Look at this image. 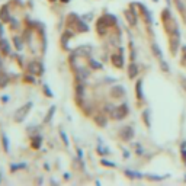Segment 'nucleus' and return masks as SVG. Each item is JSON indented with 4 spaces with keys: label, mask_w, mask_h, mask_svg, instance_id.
Returning a JSON list of instances; mask_svg holds the SVG:
<instances>
[{
    "label": "nucleus",
    "mask_w": 186,
    "mask_h": 186,
    "mask_svg": "<svg viewBox=\"0 0 186 186\" xmlns=\"http://www.w3.org/2000/svg\"><path fill=\"white\" fill-rule=\"evenodd\" d=\"M67 22L71 28H74L76 32H87L89 31V25L86 22H83L80 16L76 15V13H70L68 17H67Z\"/></svg>",
    "instance_id": "f257e3e1"
},
{
    "label": "nucleus",
    "mask_w": 186,
    "mask_h": 186,
    "mask_svg": "<svg viewBox=\"0 0 186 186\" xmlns=\"http://www.w3.org/2000/svg\"><path fill=\"white\" fill-rule=\"evenodd\" d=\"M32 105H33L32 102H28V103H25L23 106H21V108H19V109L15 112L13 121H15V122H17V124H19V122H23V121H25V118L28 116V114H29V110L32 109Z\"/></svg>",
    "instance_id": "f03ea898"
},
{
    "label": "nucleus",
    "mask_w": 186,
    "mask_h": 186,
    "mask_svg": "<svg viewBox=\"0 0 186 186\" xmlns=\"http://www.w3.org/2000/svg\"><path fill=\"white\" fill-rule=\"evenodd\" d=\"M28 73H31L33 76H42L44 74V64L41 61L33 60L28 64Z\"/></svg>",
    "instance_id": "7ed1b4c3"
},
{
    "label": "nucleus",
    "mask_w": 186,
    "mask_h": 186,
    "mask_svg": "<svg viewBox=\"0 0 186 186\" xmlns=\"http://www.w3.org/2000/svg\"><path fill=\"white\" fill-rule=\"evenodd\" d=\"M126 114H128V106H126V103H124L121 106H118V108H115L110 115H112L114 119H122V118L126 116Z\"/></svg>",
    "instance_id": "20e7f679"
},
{
    "label": "nucleus",
    "mask_w": 186,
    "mask_h": 186,
    "mask_svg": "<svg viewBox=\"0 0 186 186\" xmlns=\"http://www.w3.org/2000/svg\"><path fill=\"white\" fill-rule=\"evenodd\" d=\"M10 13H9V6L7 5H3L0 7V21L3 23L6 22H10Z\"/></svg>",
    "instance_id": "39448f33"
},
{
    "label": "nucleus",
    "mask_w": 186,
    "mask_h": 186,
    "mask_svg": "<svg viewBox=\"0 0 186 186\" xmlns=\"http://www.w3.org/2000/svg\"><path fill=\"white\" fill-rule=\"evenodd\" d=\"M121 138L125 140V141L132 140V138H134V130H132L131 126H124L122 131H121Z\"/></svg>",
    "instance_id": "423d86ee"
},
{
    "label": "nucleus",
    "mask_w": 186,
    "mask_h": 186,
    "mask_svg": "<svg viewBox=\"0 0 186 186\" xmlns=\"http://www.w3.org/2000/svg\"><path fill=\"white\" fill-rule=\"evenodd\" d=\"M0 51H2L5 55L10 54V42H9L5 37H2V38H0Z\"/></svg>",
    "instance_id": "0eeeda50"
},
{
    "label": "nucleus",
    "mask_w": 186,
    "mask_h": 186,
    "mask_svg": "<svg viewBox=\"0 0 186 186\" xmlns=\"http://www.w3.org/2000/svg\"><path fill=\"white\" fill-rule=\"evenodd\" d=\"M110 92H112V96H114V98H122V96L125 95V89L118 84V86H114Z\"/></svg>",
    "instance_id": "6e6552de"
},
{
    "label": "nucleus",
    "mask_w": 186,
    "mask_h": 186,
    "mask_svg": "<svg viewBox=\"0 0 186 186\" xmlns=\"http://www.w3.org/2000/svg\"><path fill=\"white\" fill-rule=\"evenodd\" d=\"M102 21L106 23V26H110V25H115L116 23V17L114 15H110V13H105L103 16H102Z\"/></svg>",
    "instance_id": "1a4fd4ad"
},
{
    "label": "nucleus",
    "mask_w": 186,
    "mask_h": 186,
    "mask_svg": "<svg viewBox=\"0 0 186 186\" xmlns=\"http://www.w3.org/2000/svg\"><path fill=\"white\" fill-rule=\"evenodd\" d=\"M73 37H74V35H73V32H71L70 29H67L66 32L63 33V38H61V44H63V48H64V49H67V41H68V39H71Z\"/></svg>",
    "instance_id": "9d476101"
},
{
    "label": "nucleus",
    "mask_w": 186,
    "mask_h": 186,
    "mask_svg": "<svg viewBox=\"0 0 186 186\" xmlns=\"http://www.w3.org/2000/svg\"><path fill=\"white\" fill-rule=\"evenodd\" d=\"M112 64L118 68H122L124 67V58H122V55H112Z\"/></svg>",
    "instance_id": "9b49d317"
},
{
    "label": "nucleus",
    "mask_w": 186,
    "mask_h": 186,
    "mask_svg": "<svg viewBox=\"0 0 186 186\" xmlns=\"http://www.w3.org/2000/svg\"><path fill=\"white\" fill-rule=\"evenodd\" d=\"M32 148H35V150H39L41 148V145H42V137L41 135H33L32 137Z\"/></svg>",
    "instance_id": "f8f14e48"
},
{
    "label": "nucleus",
    "mask_w": 186,
    "mask_h": 186,
    "mask_svg": "<svg viewBox=\"0 0 186 186\" xmlns=\"http://www.w3.org/2000/svg\"><path fill=\"white\" fill-rule=\"evenodd\" d=\"M13 44H15V48L17 51H22L23 49V39L19 37V35H15L13 37Z\"/></svg>",
    "instance_id": "ddd939ff"
},
{
    "label": "nucleus",
    "mask_w": 186,
    "mask_h": 186,
    "mask_svg": "<svg viewBox=\"0 0 186 186\" xmlns=\"http://www.w3.org/2000/svg\"><path fill=\"white\" fill-rule=\"evenodd\" d=\"M9 84V77H7V74H6L5 71L2 70L0 71V89L6 87Z\"/></svg>",
    "instance_id": "4468645a"
},
{
    "label": "nucleus",
    "mask_w": 186,
    "mask_h": 186,
    "mask_svg": "<svg viewBox=\"0 0 186 186\" xmlns=\"http://www.w3.org/2000/svg\"><path fill=\"white\" fill-rule=\"evenodd\" d=\"M55 110H57V108H55L54 105L49 108V110H48V114L45 115V118H44V122L45 124H48V122H51V119H52V116H54V114H55Z\"/></svg>",
    "instance_id": "2eb2a0df"
},
{
    "label": "nucleus",
    "mask_w": 186,
    "mask_h": 186,
    "mask_svg": "<svg viewBox=\"0 0 186 186\" xmlns=\"http://www.w3.org/2000/svg\"><path fill=\"white\" fill-rule=\"evenodd\" d=\"M125 16H126L128 22L131 23V25H135V22H137V16H135V13H134V12L125 10Z\"/></svg>",
    "instance_id": "dca6fc26"
},
{
    "label": "nucleus",
    "mask_w": 186,
    "mask_h": 186,
    "mask_svg": "<svg viewBox=\"0 0 186 186\" xmlns=\"http://www.w3.org/2000/svg\"><path fill=\"white\" fill-rule=\"evenodd\" d=\"M137 73H138L137 64H134V63H132L131 66H130V68H128V76H130V79H134V77L137 76Z\"/></svg>",
    "instance_id": "f3484780"
},
{
    "label": "nucleus",
    "mask_w": 186,
    "mask_h": 186,
    "mask_svg": "<svg viewBox=\"0 0 186 186\" xmlns=\"http://www.w3.org/2000/svg\"><path fill=\"white\" fill-rule=\"evenodd\" d=\"M89 52H90V47H87V45H84L82 48H77L76 51H74L76 55H87Z\"/></svg>",
    "instance_id": "a211bd4d"
},
{
    "label": "nucleus",
    "mask_w": 186,
    "mask_h": 186,
    "mask_svg": "<svg viewBox=\"0 0 186 186\" xmlns=\"http://www.w3.org/2000/svg\"><path fill=\"white\" fill-rule=\"evenodd\" d=\"M2 142H3V150L5 153H9V138L5 132H2Z\"/></svg>",
    "instance_id": "6ab92c4d"
},
{
    "label": "nucleus",
    "mask_w": 186,
    "mask_h": 186,
    "mask_svg": "<svg viewBox=\"0 0 186 186\" xmlns=\"http://www.w3.org/2000/svg\"><path fill=\"white\" fill-rule=\"evenodd\" d=\"M95 122H96L99 126H106V118H105L103 115H96L95 116Z\"/></svg>",
    "instance_id": "aec40b11"
},
{
    "label": "nucleus",
    "mask_w": 186,
    "mask_h": 186,
    "mask_svg": "<svg viewBox=\"0 0 186 186\" xmlns=\"http://www.w3.org/2000/svg\"><path fill=\"white\" fill-rule=\"evenodd\" d=\"M89 64H90V67H93V68H98V70H100V68H102V64H100L99 61H96L95 58H89Z\"/></svg>",
    "instance_id": "412c9836"
},
{
    "label": "nucleus",
    "mask_w": 186,
    "mask_h": 186,
    "mask_svg": "<svg viewBox=\"0 0 186 186\" xmlns=\"http://www.w3.org/2000/svg\"><path fill=\"white\" fill-rule=\"evenodd\" d=\"M76 93H77V96H83V95H84V86L82 84V82L77 83V86H76Z\"/></svg>",
    "instance_id": "4be33fe9"
},
{
    "label": "nucleus",
    "mask_w": 186,
    "mask_h": 186,
    "mask_svg": "<svg viewBox=\"0 0 186 186\" xmlns=\"http://www.w3.org/2000/svg\"><path fill=\"white\" fill-rule=\"evenodd\" d=\"M153 51H154V54L157 55V57H159V58H160L161 61H163V54H161V51H160L159 45H156V44H154V45H153Z\"/></svg>",
    "instance_id": "5701e85b"
},
{
    "label": "nucleus",
    "mask_w": 186,
    "mask_h": 186,
    "mask_svg": "<svg viewBox=\"0 0 186 186\" xmlns=\"http://www.w3.org/2000/svg\"><path fill=\"white\" fill-rule=\"evenodd\" d=\"M26 167V163H21V164H12L10 166V172H15L17 169H25Z\"/></svg>",
    "instance_id": "b1692460"
},
{
    "label": "nucleus",
    "mask_w": 186,
    "mask_h": 186,
    "mask_svg": "<svg viewBox=\"0 0 186 186\" xmlns=\"http://www.w3.org/2000/svg\"><path fill=\"white\" fill-rule=\"evenodd\" d=\"M137 96L140 99L142 98V82H141V80L137 83Z\"/></svg>",
    "instance_id": "393cba45"
},
{
    "label": "nucleus",
    "mask_w": 186,
    "mask_h": 186,
    "mask_svg": "<svg viewBox=\"0 0 186 186\" xmlns=\"http://www.w3.org/2000/svg\"><path fill=\"white\" fill-rule=\"evenodd\" d=\"M44 93L48 96V98H54V93L51 92V89H49L48 84H44Z\"/></svg>",
    "instance_id": "a878e982"
},
{
    "label": "nucleus",
    "mask_w": 186,
    "mask_h": 186,
    "mask_svg": "<svg viewBox=\"0 0 186 186\" xmlns=\"http://www.w3.org/2000/svg\"><path fill=\"white\" fill-rule=\"evenodd\" d=\"M17 28H19V22H17L16 19H13V17H12V19H10V29L16 31Z\"/></svg>",
    "instance_id": "bb28decb"
},
{
    "label": "nucleus",
    "mask_w": 186,
    "mask_h": 186,
    "mask_svg": "<svg viewBox=\"0 0 186 186\" xmlns=\"http://www.w3.org/2000/svg\"><path fill=\"white\" fill-rule=\"evenodd\" d=\"M35 77H37V76H33V74L29 73V76H25V77H23V80H25L26 83H35Z\"/></svg>",
    "instance_id": "cd10ccee"
},
{
    "label": "nucleus",
    "mask_w": 186,
    "mask_h": 186,
    "mask_svg": "<svg viewBox=\"0 0 186 186\" xmlns=\"http://www.w3.org/2000/svg\"><path fill=\"white\" fill-rule=\"evenodd\" d=\"M60 135H61V138H63V142H64L66 145H68V138H67L66 132L63 131V130H60Z\"/></svg>",
    "instance_id": "c85d7f7f"
},
{
    "label": "nucleus",
    "mask_w": 186,
    "mask_h": 186,
    "mask_svg": "<svg viewBox=\"0 0 186 186\" xmlns=\"http://www.w3.org/2000/svg\"><path fill=\"white\" fill-rule=\"evenodd\" d=\"M100 163L103 164V166H108V167H115L116 164L115 163H112V161H109V160H102V161H100Z\"/></svg>",
    "instance_id": "c756f323"
},
{
    "label": "nucleus",
    "mask_w": 186,
    "mask_h": 186,
    "mask_svg": "<svg viewBox=\"0 0 186 186\" xmlns=\"http://www.w3.org/2000/svg\"><path fill=\"white\" fill-rule=\"evenodd\" d=\"M98 153H100V154H109V150H108V148H103L102 145H99V147H98Z\"/></svg>",
    "instance_id": "7c9ffc66"
},
{
    "label": "nucleus",
    "mask_w": 186,
    "mask_h": 186,
    "mask_svg": "<svg viewBox=\"0 0 186 186\" xmlns=\"http://www.w3.org/2000/svg\"><path fill=\"white\" fill-rule=\"evenodd\" d=\"M5 35V29H3V25H2V21H0V38Z\"/></svg>",
    "instance_id": "2f4dec72"
},
{
    "label": "nucleus",
    "mask_w": 186,
    "mask_h": 186,
    "mask_svg": "<svg viewBox=\"0 0 186 186\" xmlns=\"http://www.w3.org/2000/svg\"><path fill=\"white\" fill-rule=\"evenodd\" d=\"M182 86H183V89L186 90V79H183V82H182Z\"/></svg>",
    "instance_id": "473e14b6"
},
{
    "label": "nucleus",
    "mask_w": 186,
    "mask_h": 186,
    "mask_svg": "<svg viewBox=\"0 0 186 186\" xmlns=\"http://www.w3.org/2000/svg\"><path fill=\"white\" fill-rule=\"evenodd\" d=\"M182 51H183V55H185V58H186V47H182Z\"/></svg>",
    "instance_id": "72a5a7b5"
},
{
    "label": "nucleus",
    "mask_w": 186,
    "mask_h": 186,
    "mask_svg": "<svg viewBox=\"0 0 186 186\" xmlns=\"http://www.w3.org/2000/svg\"><path fill=\"white\" fill-rule=\"evenodd\" d=\"M79 157H80V159L83 157V151H82V150H79Z\"/></svg>",
    "instance_id": "f704fd0d"
},
{
    "label": "nucleus",
    "mask_w": 186,
    "mask_h": 186,
    "mask_svg": "<svg viewBox=\"0 0 186 186\" xmlns=\"http://www.w3.org/2000/svg\"><path fill=\"white\" fill-rule=\"evenodd\" d=\"M61 3H68V2H70V0H60Z\"/></svg>",
    "instance_id": "c9c22d12"
},
{
    "label": "nucleus",
    "mask_w": 186,
    "mask_h": 186,
    "mask_svg": "<svg viewBox=\"0 0 186 186\" xmlns=\"http://www.w3.org/2000/svg\"><path fill=\"white\" fill-rule=\"evenodd\" d=\"M2 67H3V64H2V60H0V71H2Z\"/></svg>",
    "instance_id": "e433bc0d"
},
{
    "label": "nucleus",
    "mask_w": 186,
    "mask_h": 186,
    "mask_svg": "<svg viewBox=\"0 0 186 186\" xmlns=\"http://www.w3.org/2000/svg\"><path fill=\"white\" fill-rule=\"evenodd\" d=\"M49 2H57V0H49Z\"/></svg>",
    "instance_id": "4c0bfd02"
},
{
    "label": "nucleus",
    "mask_w": 186,
    "mask_h": 186,
    "mask_svg": "<svg viewBox=\"0 0 186 186\" xmlns=\"http://www.w3.org/2000/svg\"><path fill=\"white\" fill-rule=\"evenodd\" d=\"M0 182H2V176H0Z\"/></svg>",
    "instance_id": "58836bf2"
}]
</instances>
